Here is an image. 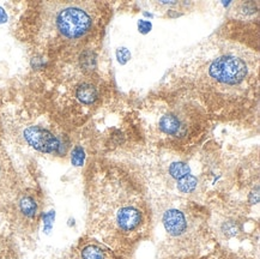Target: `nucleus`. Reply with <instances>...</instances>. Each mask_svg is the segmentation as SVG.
<instances>
[{
	"label": "nucleus",
	"instance_id": "4468645a",
	"mask_svg": "<svg viewBox=\"0 0 260 259\" xmlns=\"http://www.w3.org/2000/svg\"><path fill=\"white\" fill-rule=\"evenodd\" d=\"M138 28H139V30L143 33V34H145V33L150 31V29H151V23L146 22V21H139Z\"/></svg>",
	"mask_w": 260,
	"mask_h": 259
},
{
	"label": "nucleus",
	"instance_id": "9b49d317",
	"mask_svg": "<svg viewBox=\"0 0 260 259\" xmlns=\"http://www.w3.org/2000/svg\"><path fill=\"white\" fill-rule=\"evenodd\" d=\"M196 184H197V179L194 177H192V175H189L188 178L185 177L181 181L179 182V190L182 192H189L196 187Z\"/></svg>",
	"mask_w": 260,
	"mask_h": 259
},
{
	"label": "nucleus",
	"instance_id": "f8f14e48",
	"mask_svg": "<svg viewBox=\"0 0 260 259\" xmlns=\"http://www.w3.org/2000/svg\"><path fill=\"white\" fill-rule=\"evenodd\" d=\"M84 151L81 147H76L72 151V164L75 166H82L83 162H84Z\"/></svg>",
	"mask_w": 260,
	"mask_h": 259
},
{
	"label": "nucleus",
	"instance_id": "2eb2a0df",
	"mask_svg": "<svg viewBox=\"0 0 260 259\" xmlns=\"http://www.w3.org/2000/svg\"><path fill=\"white\" fill-rule=\"evenodd\" d=\"M6 21H8V15H6L4 9L0 8V24H2V23H5Z\"/></svg>",
	"mask_w": 260,
	"mask_h": 259
},
{
	"label": "nucleus",
	"instance_id": "6e6552de",
	"mask_svg": "<svg viewBox=\"0 0 260 259\" xmlns=\"http://www.w3.org/2000/svg\"><path fill=\"white\" fill-rule=\"evenodd\" d=\"M191 126H188L187 121L183 117L176 112H171L165 114L158 120V130L165 136H169L172 138L181 139L188 136V131Z\"/></svg>",
	"mask_w": 260,
	"mask_h": 259
},
{
	"label": "nucleus",
	"instance_id": "dca6fc26",
	"mask_svg": "<svg viewBox=\"0 0 260 259\" xmlns=\"http://www.w3.org/2000/svg\"><path fill=\"white\" fill-rule=\"evenodd\" d=\"M4 167H5V165H4V161H3V158H2V155H0V178H2L3 173H4Z\"/></svg>",
	"mask_w": 260,
	"mask_h": 259
},
{
	"label": "nucleus",
	"instance_id": "ddd939ff",
	"mask_svg": "<svg viewBox=\"0 0 260 259\" xmlns=\"http://www.w3.org/2000/svg\"><path fill=\"white\" fill-rule=\"evenodd\" d=\"M116 56H118V60L120 64H126L129 60V58H131V54H129L128 49L126 48H119L118 51H116Z\"/></svg>",
	"mask_w": 260,
	"mask_h": 259
},
{
	"label": "nucleus",
	"instance_id": "f257e3e1",
	"mask_svg": "<svg viewBox=\"0 0 260 259\" xmlns=\"http://www.w3.org/2000/svg\"><path fill=\"white\" fill-rule=\"evenodd\" d=\"M178 81L209 111L233 114L251 107L258 91V58L239 43L211 41L178 69Z\"/></svg>",
	"mask_w": 260,
	"mask_h": 259
},
{
	"label": "nucleus",
	"instance_id": "20e7f679",
	"mask_svg": "<svg viewBox=\"0 0 260 259\" xmlns=\"http://www.w3.org/2000/svg\"><path fill=\"white\" fill-rule=\"evenodd\" d=\"M23 137L29 145L45 154H53L61 148V141L42 126H28L23 132Z\"/></svg>",
	"mask_w": 260,
	"mask_h": 259
},
{
	"label": "nucleus",
	"instance_id": "9d476101",
	"mask_svg": "<svg viewBox=\"0 0 260 259\" xmlns=\"http://www.w3.org/2000/svg\"><path fill=\"white\" fill-rule=\"evenodd\" d=\"M171 174L174 178L178 179H182L185 177H187V173H188V167L185 164H174L171 166Z\"/></svg>",
	"mask_w": 260,
	"mask_h": 259
},
{
	"label": "nucleus",
	"instance_id": "39448f33",
	"mask_svg": "<svg viewBox=\"0 0 260 259\" xmlns=\"http://www.w3.org/2000/svg\"><path fill=\"white\" fill-rule=\"evenodd\" d=\"M191 216L180 209H169L163 215L166 232L174 239H186L191 235Z\"/></svg>",
	"mask_w": 260,
	"mask_h": 259
},
{
	"label": "nucleus",
	"instance_id": "423d86ee",
	"mask_svg": "<svg viewBox=\"0 0 260 259\" xmlns=\"http://www.w3.org/2000/svg\"><path fill=\"white\" fill-rule=\"evenodd\" d=\"M73 259H119L111 247L94 238L81 240L75 251Z\"/></svg>",
	"mask_w": 260,
	"mask_h": 259
},
{
	"label": "nucleus",
	"instance_id": "f03ea898",
	"mask_svg": "<svg viewBox=\"0 0 260 259\" xmlns=\"http://www.w3.org/2000/svg\"><path fill=\"white\" fill-rule=\"evenodd\" d=\"M90 224L113 251L127 250L148 237L152 212L135 175L119 166H100L90 186Z\"/></svg>",
	"mask_w": 260,
	"mask_h": 259
},
{
	"label": "nucleus",
	"instance_id": "1a4fd4ad",
	"mask_svg": "<svg viewBox=\"0 0 260 259\" xmlns=\"http://www.w3.org/2000/svg\"><path fill=\"white\" fill-rule=\"evenodd\" d=\"M76 98L83 105H92L99 99V90L91 82H83L76 88Z\"/></svg>",
	"mask_w": 260,
	"mask_h": 259
},
{
	"label": "nucleus",
	"instance_id": "0eeeda50",
	"mask_svg": "<svg viewBox=\"0 0 260 259\" xmlns=\"http://www.w3.org/2000/svg\"><path fill=\"white\" fill-rule=\"evenodd\" d=\"M40 199L34 192H23L15 202V212L17 218L23 223L31 224L36 222L40 214Z\"/></svg>",
	"mask_w": 260,
	"mask_h": 259
},
{
	"label": "nucleus",
	"instance_id": "7ed1b4c3",
	"mask_svg": "<svg viewBox=\"0 0 260 259\" xmlns=\"http://www.w3.org/2000/svg\"><path fill=\"white\" fill-rule=\"evenodd\" d=\"M103 5L89 2H45L25 16L29 38L46 49H69L85 45L101 30Z\"/></svg>",
	"mask_w": 260,
	"mask_h": 259
}]
</instances>
